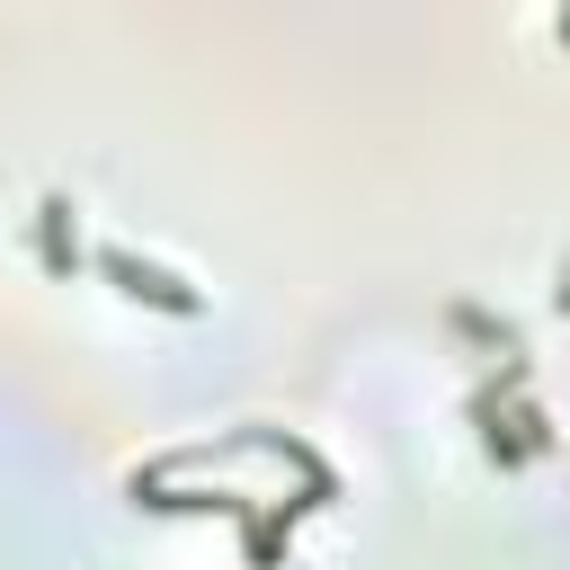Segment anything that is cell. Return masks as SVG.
Masks as SVG:
<instances>
[{"label":"cell","mask_w":570,"mask_h":570,"mask_svg":"<svg viewBox=\"0 0 570 570\" xmlns=\"http://www.w3.org/2000/svg\"><path fill=\"white\" fill-rule=\"evenodd\" d=\"M561 45H570V0H561Z\"/></svg>","instance_id":"277c9868"},{"label":"cell","mask_w":570,"mask_h":570,"mask_svg":"<svg viewBox=\"0 0 570 570\" xmlns=\"http://www.w3.org/2000/svg\"><path fill=\"white\" fill-rule=\"evenodd\" d=\"M89 267H98V276H107L116 294H134V303H151V312H178V321H187V312H205V294H196L187 276H169V267H151V258H134V249H98Z\"/></svg>","instance_id":"7a4b0ae2"},{"label":"cell","mask_w":570,"mask_h":570,"mask_svg":"<svg viewBox=\"0 0 570 570\" xmlns=\"http://www.w3.org/2000/svg\"><path fill=\"white\" fill-rule=\"evenodd\" d=\"M125 490H134V508H151V517H232L240 543L267 525V499H249V490H169V481H151V472H134Z\"/></svg>","instance_id":"6da1fadb"},{"label":"cell","mask_w":570,"mask_h":570,"mask_svg":"<svg viewBox=\"0 0 570 570\" xmlns=\"http://www.w3.org/2000/svg\"><path fill=\"white\" fill-rule=\"evenodd\" d=\"M62 214H71V205L53 196V205H45V258H53V267H71V258H80V249H71V232H62Z\"/></svg>","instance_id":"3957f363"}]
</instances>
